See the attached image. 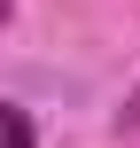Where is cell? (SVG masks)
<instances>
[{
    "label": "cell",
    "instance_id": "cell-1",
    "mask_svg": "<svg viewBox=\"0 0 140 148\" xmlns=\"http://www.w3.org/2000/svg\"><path fill=\"white\" fill-rule=\"evenodd\" d=\"M0 117H8V148H31V109H16V101H8Z\"/></svg>",
    "mask_w": 140,
    "mask_h": 148
},
{
    "label": "cell",
    "instance_id": "cell-2",
    "mask_svg": "<svg viewBox=\"0 0 140 148\" xmlns=\"http://www.w3.org/2000/svg\"><path fill=\"white\" fill-rule=\"evenodd\" d=\"M117 125H140V86L125 94V109H117Z\"/></svg>",
    "mask_w": 140,
    "mask_h": 148
}]
</instances>
